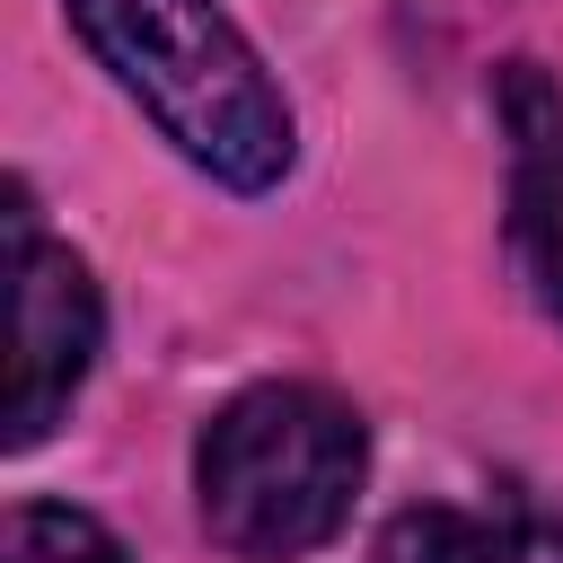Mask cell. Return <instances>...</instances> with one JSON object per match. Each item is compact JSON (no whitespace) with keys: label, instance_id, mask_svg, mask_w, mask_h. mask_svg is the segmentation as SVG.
I'll return each mask as SVG.
<instances>
[{"label":"cell","instance_id":"obj_1","mask_svg":"<svg viewBox=\"0 0 563 563\" xmlns=\"http://www.w3.org/2000/svg\"><path fill=\"white\" fill-rule=\"evenodd\" d=\"M79 44L158 123V141L229 194H273L299 158V123L220 0H62Z\"/></svg>","mask_w":563,"mask_h":563},{"label":"cell","instance_id":"obj_2","mask_svg":"<svg viewBox=\"0 0 563 563\" xmlns=\"http://www.w3.org/2000/svg\"><path fill=\"white\" fill-rule=\"evenodd\" d=\"M369 475V431L334 387L264 378L229 396L194 440V501L211 545L238 563H299L317 554Z\"/></svg>","mask_w":563,"mask_h":563},{"label":"cell","instance_id":"obj_3","mask_svg":"<svg viewBox=\"0 0 563 563\" xmlns=\"http://www.w3.org/2000/svg\"><path fill=\"white\" fill-rule=\"evenodd\" d=\"M0 229H9V405H0V449H35L70 413V396L88 387L97 343H106V308H97L88 264L44 229L26 185H9Z\"/></svg>","mask_w":563,"mask_h":563},{"label":"cell","instance_id":"obj_4","mask_svg":"<svg viewBox=\"0 0 563 563\" xmlns=\"http://www.w3.org/2000/svg\"><path fill=\"white\" fill-rule=\"evenodd\" d=\"M493 114L510 141V264L563 325V79L545 62H501Z\"/></svg>","mask_w":563,"mask_h":563},{"label":"cell","instance_id":"obj_5","mask_svg":"<svg viewBox=\"0 0 563 563\" xmlns=\"http://www.w3.org/2000/svg\"><path fill=\"white\" fill-rule=\"evenodd\" d=\"M378 563H563V519L537 501H413L378 528Z\"/></svg>","mask_w":563,"mask_h":563},{"label":"cell","instance_id":"obj_6","mask_svg":"<svg viewBox=\"0 0 563 563\" xmlns=\"http://www.w3.org/2000/svg\"><path fill=\"white\" fill-rule=\"evenodd\" d=\"M9 563H132V545L79 501H18L9 510Z\"/></svg>","mask_w":563,"mask_h":563}]
</instances>
